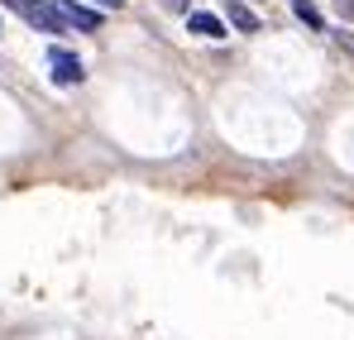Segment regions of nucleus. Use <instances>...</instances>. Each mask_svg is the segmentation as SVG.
<instances>
[{"mask_svg": "<svg viewBox=\"0 0 354 340\" xmlns=\"http://www.w3.org/2000/svg\"><path fill=\"white\" fill-rule=\"evenodd\" d=\"M5 5H10L24 24H34V29H44V34H67V29H72V24L58 15L53 0H5Z\"/></svg>", "mask_w": 354, "mask_h": 340, "instance_id": "f257e3e1", "label": "nucleus"}, {"mask_svg": "<svg viewBox=\"0 0 354 340\" xmlns=\"http://www.w3.org/2000/svg\"><path fill=\"white\" fill-rule=\"evenodd\" d=\"M48 67H53V82H58V87H77V82L86 77L82 57L67 53V48H53V53H48Z\"/></svg>", "mask_w": 354, "mask_h": 340, "instance_id": "f03ea898", "label": "nucleus"}, {"mask_svg": "<svg viewBox=\"0 0 354 340\" xmlns=\"http://www.w3.org/2000/svg\"><path fill=\"white\" fill-rule=\"evenodd\" d=\"M53 5H58V15L72 29H86V34L101 29V10H91V5H82V0H53Z\"/></svg>", "mask_w": 354, "mask_h": 340, "instance_id": "7ed1b4c3", "label": "nucleus"}, {"mask_svg": "<svg viewBox=\"0 0 354 340\" xmlns=\"http://www.w3.org/2000/svg\"><path fill=\"white\" fill-rule=\"evenodd\" d=\"M187 29L196 34V39H225L230 29H225V19L221 15H211V10H192L187 15Z\"/></svg>", "mask_w": 354, "mask_h": 340, "instance_id": "20e7f679", "label": "nucleus"}, {"mask_svg": "<svg viewBox=\"0 0 354 340\" xmlns=\"http://www.w3.org/2000/svg\"><path fill=\"white\" fill-rule=\"evenodd\" d=\"M225 15H230V24H235L239 34H259V29H263V24H259V15H254L244 0H230V5H225Z\"/></svg>", "mask_w": 354, "mask_h": 340, "instance_id": "39448f33", "label": "nucleus"}, {"mask_svg": "<svg viewBox=\"0 0 354 340\" xmlns=\"http://www.w3.org/2000/svg\"><path fill=\"white\" fill-rule=\"evenodd\" d=\"M288 5L297 10V19H301L306 29H316V34H326V19H321V10H316L311 0H288Z\"/></svg>", "mask_w": 354, "mask_h": 340, "instance_id": "423d86ee", "label": "nucleus"}, {"mask_svg": "<svg viewBox=\"0 0 354 340\" xmlns=\"http://www.w3.org/2000/svg\"><path fill=\"white\" fill-rule=\"evenodd\" d=\"M335 5H340V10H345V15L354 19V0H335Z\"/></svg>", "mask_w": 354, "mask_h": 340, "instance_id": "0eeeda50", "label": "nucleus"}, {"mask_svg": "<svg viewBox=\"0 0 354 340\" xmlns=\"http://www.w3.org/2000/svg\"><path fill=\"white\" fill-rule=\"evenodd\" d=\"M168 10H187V0H168ZM192 15V10H187Z\"/></svg>", "mask_w": 354, "mask_h": 340, "instance_id": "6e6552de", "label": "nucleus"}, {"mask_svg": "<svg viewBox=\"0 0 354 340\" xmlns=\"http://www.w3.org/2000/svg\"><path fill=\"white\" fill-rule=\"evenodd\" d=\"M101 5H106V10H120V0H101Z\"/></svg>", "mask_w": 354, "mask_h": 340, "instance_id": "1a4fd4ad", "label": "nucleus"}]
</instances>
